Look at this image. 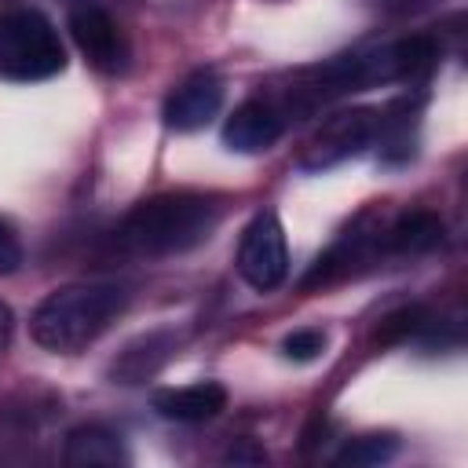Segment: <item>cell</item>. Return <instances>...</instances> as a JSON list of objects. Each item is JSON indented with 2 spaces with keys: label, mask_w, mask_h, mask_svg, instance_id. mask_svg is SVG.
Instances as JSON below:
<instances>
[{
  "label": "cell",
  "mask_w": 468,
  "mask_h": 468,
  "mask_svg": "<svg viewBox=\"0 0 468 468\" xmlns=\"http://www.w3.org/2000/svg\"><path fill=\"white\" fill-rule=\"evenodd\" d=\"M428 325V311L424 307H399V311H391L380 325H377V333H373V340L377 344H399V340H406V336H413V333H420Z\"/></svg>",
  "instance_id": "5bb4252c"
},
{
  "label": "cell",
  "mask_w": 468,
  "mask_h": 468,
  "mask_svg": "<svg viewBox=\"0 0 468 468\" xmlns=\"http://www.w3.org/2000/svg\"><path fill=\"white\" fill-rule=\"evenodd\" d=\"M216 223H219V205L212 197L179 190L135 205L124 216L117 238L135 256H176L208 241Z\"/></svg>",
  "instance_id": "7a4b0ae2"
},
{
  "label": "cell",
  "mask_w": 468,
  "mask_h": 468,
  "mask_svg": "<svg viewBox=\"0 0 468 468\" xmlns=\"http://www.w3.org/2000/svg\"><path fill=\"white\" fill-rule=\"evenodd\" d=\"M223 461H227V464H263L267 453H263V446H256L252 439H238V442L223 453Z\"/></svg>",
  "instance_id": "e0dca14e"
},
{
  "label": "cell",
  "mask_w": 468,
  "mask_h": 468,
  "mask_svg": "<svg viewBox=\"0 0 468 468\" xmlns=\"http://www.w3.org/2000/svg\"><path fill=\"white\" fill-rule=\"evenodd\" d=\"M285 128V117L267 99H245L223 124V143L238 154H260L278 143Z\"/></svg>",
  "instance_id": "ba28073f"
},
{
  "label": "cell",
  "mask_w": 468,
  "mask_h": 468,
  "mask_svg": "<svg viewBox=\"0 0 468 468\" xmlns=\"http://www.w3.org/2000/svg\"><path fill=\"white\" fill-rule=\"evenodd\" d=\"M227 406V391L216 380H201V384H186V388H168L154 395V410L168 420L179 424H197V420H212L219 410Z\"/></svg>",
  "instance_id": "9c48e42d"
},
{
  "label": "cell",
  "mask_w": 468,
  "mask_h": 468,
  "mask_svg": "<svg viewBox=\"0 0 468 468\" xmlns=\"http://www.w3.org/2000/svg\"><path fill=\"white\" fill-rule=\"evenodd\" d=\"M373 132H377V117H373L369 110H344V113L329 117V121L318 128V135L311 139V146H307V154H303L300 165H303L307 172L333 168V165H340L344 157L358 154V150L373 139Z\"/></svg>",
  "instance_id": "8992f818"
},
{
  "label": "cell",
  "mask_w": 468,
  "mask_h": 468,
  "mask_svg": "<svg viewBox=\"0 0 468 468\" xmlns=\"http://www.w3.org/2000/svg\"><path fill=\"white\" fill-rule=\"evenodd\" d=\"M395 4H410V0H395Z\"/></svg>",
  "instance_id": "d6986e66"
},
{
  "label": "cell",
  "mask_w": 468,
  "mask_h": 468,
  "mask_svg": "<svg viewBox=\"0 0 468 468\" xmlns=\"http://www.w3.org/2000/svg\"><path fill=\"white\" fill-rule=\"evenodd\" d=\"M282 351H285V358H292V362H311V358H318V355L325 351V333H322V329H292V333L285 336Z\"/></svg>",
  "instance_id": "9a60e30c"
},
{
  "label": "cell",
  "mask_w": 468,
  "mask_h": 468,
  "mask_svg": "<svg viewBox=\"0 0 468 468\" xmlns=\"http://www.w3.org/2000/svg\"><path fill=\"white\" fill-rule=\"evenodd\" d=\"M219 106H223V80L212 69H197L165 99L161 117L176 132H194L205 128L219 113Z\"/></svg>",
  "instance_id": "52a82bcc"
},
{
  "label": "cell",
  "mask_w": 468,
  "mask_h": 468,
  "mask_svg": "<svg viewBox=\"0 0 468 468\" xmlns=\"http://www.w3.org/2000/svg\"><path fill=\"white\" fill-rule=\"evenodd\" d=\"M22 267V245L7 219H0V274H15Z\"/></svg>",
  "instance_id": "2e32d148"
},
{
  "label": "cell",
  "mask_w": 468,
  "mask_h": 468,
  "mask_svg": "<svg viewBox=\"0 0 468 468\" xmlns=\"http://www.w3.org/2000/svg\"><path fill=\"white\" fill-rule=\"evenodd\" d=\"M238 274L256 289L271 292L285 282L289 274V249H285V230L274 212H260L238 245Z\"/></svg>",
  "instance_id": "277c9868"
},
{
  "label": "cell",
  "mask_w": 468,
  "mask_h": 468,
  "mask_svg": "<svg viewBox=\"0 0 468 468\" xmlns=\"http://www.w3.org/2000/svg\"><path fill=\"white\" fill-rule=\"evenodd\" d=\"M399 450V439L395 435H362L355 442H347L340 453H336V464L340 468H369V464H384L391 461Z\"/></svg>",
  "instance_id": "4fadbf2b"
},
{
  "label": "cell",
  "mask_w": 468,
  "mask_h": 468,
  "mask_svg": "<svg viewBox=\"0 0 468 468\" xmlns=\"http://www.w3.org/2000/svg\"><path fill=\"white\" fill-rule=\"evenodd\" d=\"M66 69V48L55 26L33 11H11L0 18V77L7 80H48Z\"/></svg>",
  "instance_id": "3957f363"
},
{
  "label": "cell",
  "mask_w": 468,
  "mask_h": 468,
  "mask_svg": "<svg viewBox=\"0 0 468 468\" xmlns=\"http://www.w3.org/2000/svg\"><path fill=\"white\" fill-rule=\"evenodd\" d=\"M172 351H176V333H168V329L146 333V336L132 340V344L121 351V358L110 366V373H113V380H121V384H143L146 377H154V373L168 362Z\"/></svg>",
  "instance_id": "8fae6325"
},
{
  "label": "cell",
  "mask_w": 468,
  "mask_h": 468,
  "mask_svg": "<svg viewBox=\"0 0 468 468\" xmlns=\"http://www.w3.org/2000/svg\"><path fill=\"white\" fill-rule=\"evenodd\" d=\"M442 241V219L435 212H410V216H399L388 234H384V249L388 252H428Z\"/></svg>",
  "instance_id": "7c38bea8"
},
{
  "label": "cell",
  "mask_w": 468,
  "mask_h": 468,
  "mask_svg": "<svg viewBox=\"0 0 468 468\" xmlns=\"http://www.w3.org/2000/svg\"><path fill=\"white\" fill-rule=\"evenodd\" d=\"M11 336H15V314H11V307L0 300V351H7Z\"/></svg>",
  "instance_id": "ac0fdd59"
},
{
  "label": "cell",
  "mask_w": 468,
  "mask_h": 468,
  "mask_svg": "<svg viewBox=\"0 0 468 468\" xmlns=\"http://www.w3.org/2000/svg\"><path fill=\"white\" fill-rule=\"evenodd\" d=\"M62 461L69 468H117V464H128V453H124L121 435H113L110 428L80 424L66 435Z\"/></svg>",
  "instance_id": "30bf717a"
},
{
  "label": "cell",
  "mask_w": 468,
  "mask_h": 468,
  "mask_svg": "<svg viewBox=\"0 0 468 468\" xmlns=\"http://www.w3.org/2000/svg\"><path fill=\"white\" fill-rule=\"evenodd\" d=\"M128 307V289L113 282H73L51 289L33 318L29 336L51 355H77L95 344Z\"/></svg>",
  "instance_id": "6da1fadb"
},
{
  "label": "cell",
  "mask_w": 468,
  "mask_h": 468,
  "mask_svg": "<svg viewBox=\"0 0 468 468\" xmlns=\"http://www.w3.org/2000/svg\"><path fill=\"white\" fill-rule=\"evenodd\" d=\"M66 26H69L73 44L80 48V55H84L95 69L113 73V69L124 66L128 48H124V37H121L117 22L106 15V7H99V4H91V0H77V4L69 7Z\"/></svg>",
  "instance_id": "5b68a950"
}]
</instances>
